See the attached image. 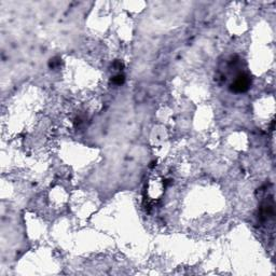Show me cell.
Returning a JSON list of instances; mask_svg holds the SVG:
<instances>
[{
    "mask_svg": "<svg viewBox=\"0 0 276 276\" xmlns=\"http://www.w3.org/2000/svg\"><path fill=\"white\" fill-rule=\"evenodd\" d=\"M113 67H114L116 70H121V69L124 67V65L122 64L121 62H119V60H116V62H114V64H113Z\"/></svg>",
    "mask_w": 276,
    "mask_h": 276,
    "instance_id": "obj_4",
    "label": "cell"
},
{
    "mask_svg": "<svg viewBox=\"0 0 276 276\" xmlns=\"http://www.w3.org/2000/svg\"><path fill=\"white\" fill-rule=\"evenodd\" d=\"M251 85V78L247 73H238L236 76L235 80L230 85V91L234 93H244L248 91Z\"/></svg>",
    "mask_w": 276,
    "mask_h": 276,
    "instance_id": "obj_1",
    "label": "cell"
},
{
    "mask_svg": "<svg viewBox=\"0 0 276 276\" xmlns=\"http://www.w3.org/2000/svg\"><path fill=\"white\" fill-rule=\"evenodd\" d=\"M125 81V78L123 75H116V77H113L111 79V82L113 84H116V85H121V84H123Z\"/></svg>",
    "mask_w": 276,
    "mask_h": 276,
    "instance_id": "obj_2",
    "label": "cell"
},
{
    "mask_svg": "<svg viewBox=\"0 0 276 276\" xmlns=\"http://www.w3.org/2000/svg\"><path fill=\"white\" fill-rule=\"evenodd\" d=\"M60 64V58L54 57V58H51V60H50L49 66H50V68H55L56 66H58Z\"/></svg>",
    "mask_w": 276,
    "mask_h": 276,
    "instance_id": "obj_3",
    "label": "cell"
}]
</instances>
